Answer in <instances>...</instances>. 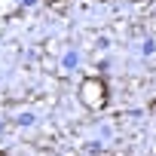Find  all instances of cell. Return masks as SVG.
<instances>
[{"label": "cell", "mask_w": 156, "mask_h": 156, "mask_svg": "<svg viewBox=\"0 0 156 156\" xmlns=\"http://www.w3.org/2000/svg\"><path fill=\"white\" fill-rule=\"evenodd\" d=\"M80 98H83L86 107L98 110L107 101V89H104V83L98 80V76H89V80H83V86H80Z\"/></svg>", "instance_id": "6da1fadb"}]
</instances>
